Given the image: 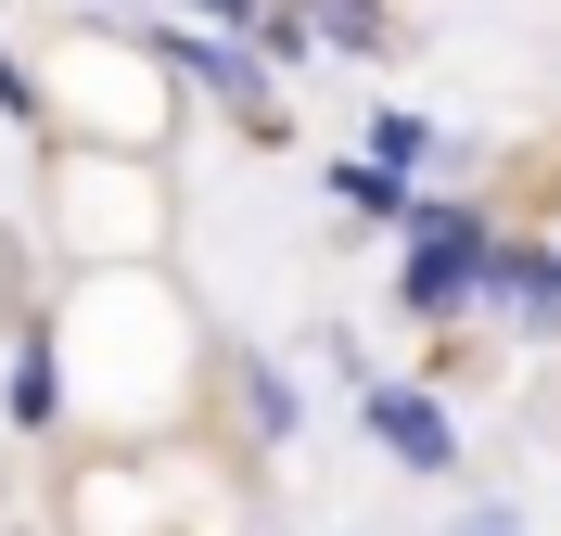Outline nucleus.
Returning a JSON list of instances; mask_svg holds the SVG:
<instances>
[{
  "label": "nucleus",
  "mask_w": 561,
  "mask_h": 536,
  "mask_svg": "<svg viewBox=\"0 0 561 536\" xmlns=\"http://www.w3.org/2000/svg\"><path fill=\"white\" fill-rule=\"evenodd\" d=\"M472 294H485V230H472V217H421L409 307H421V320H447V307H472Z\"/></svg>",
  "instance_id": "1"
},
{
  "label": "nucleus",
  "mask_w": 561,
  "mask_h": 536,
  "mask_svg": "<svg viewBox=\"0 0 561 536\" xmlns=\"http://www.w3.org/2000/svg\"><path fill=\"white\" fill-rule=\"evenodd\" d=\"M485 294H497L524 332H561V255H536V243H485Z\"/></svg>",
  "instance_id": "2"
},
{
  "label": "nucleus",
  "mask_w": 561,
  "mask_h": 536,
  "mask_svg": "<svg viewBox=\"0 0 561 536\" xmlns=\"http://www.w3.org/2000/svg\"><path fill=\"white\" fill-rule=\"evenodd\" d=\"M370 434H383L396 460H421V472H447V447H459V434L434 422V409H421L409 384H383V396H370Z\"/></svg>",
  "instance_id": "3"
},
{
  "label": "nucleus",
  "mask_w": 561,
  "mask_h": 536,
  "mask_svg": "<svg viewBox=\"0 0 561 536\" xmlns=\"http://www.w3.org/2000/svg\"><path fill=\"white\" fill-rule=\"evenodd\" d=\"M332 192H345V205H370V217H409V192H396V167H345Z\"/></svg>",
  "instance_id": "4"
},
{
  "label": "nucleus",
  "mask_w": 561,
  "mask_h": 536,
  "mask_svg": "<svg viewBox=\"0 0 561 536\" xmlns=\"http://www.w3.org/2000/svg\"><path fill=\"white\" fill-rule=\"evenodd\" d=\"M13 422H51V357H38V345L13 357Z\"/></svg>",
  "instance_id": "5"
},
{
  "label": "nucleus",
  "mask_w": 561,
  "mask_h": 536,
  "mask_svg": "<svg viewBox=\"0 0 561 536\" xmlns=\"http://www.w3.org/2000/svg\"><path fill=\"white\" fill-rule=\"evenodd\" d=\"M192 77H205V90H230V103H255V65H243V52H192Z\"/></svg>",
  "instance_id": "6"
},
{
  "label": "nucleus",
  "mask_w": 561,
  "mask_h": 536,
  "mask_svg": "<svg viewBox=\"0 0 561 536\" xmlns=\"http://www.w3.org/2000/svg\"><path fill=\"white\" fill-rule=\"evenodd\" d=\"M319 26H332V38H357V52H370V38H383V13H370V0H319Z\"/></svg>",
  "instance_id": "7"
},
{
  "label": "nucleus",
  "mask_w": 561,
  "mask_h": 536,
  "mask_svg": "<svg viewBox=\"0 0 561 536\" xmlns=\"http://www.w3.org/2000/svg\"><path fill=\"white\" fill-rule=\"evenodd\" d=\"M459 536H524V524H511V511H472V524H459Z\"/></svg>",
  "instance_id": "8"
},
{
  "label": "nucleus",
  "mask_w": 561,
  "mask_h": 536,
  "mask_svg": "<svg viewBox=\"0 0 561 536\" xmlns=\"http://www.w3.org/2000/svg\"><path fill=\"white\" fill-rule=\"evenodd\" d=\"M205 13H230V26H243V13H255V0H205Z\"/></svg>",
  "instance_id": "9"
}]
</instances>
